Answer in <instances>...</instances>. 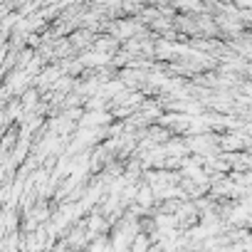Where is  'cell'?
Returning a JSON list of instances; mask_svg holds the SVG:
<instances>
[{
	"mask_svg": "<svg viewBox=\"0 0 252 252\" xmlns=\"http://www.w3.org/2000/svg\"><path fill=\"white\" fill-rule=\"evenodd\" d=\"M25 89H30V77L23 69L10 72L5 79V94H23Z\"/></svg>",
	"mask_w": 252,
	"mask_h": 252,
	"instance_id": "6da1fadb",
	"label": "cell"
},
{
	"mask_svg": "<svg viewBox=\"0 0 252 252\" xmlns=\"http://www.w3.org/2000/svg\"><path fill=\"white\" fill-rule=\"evenodd\" d=\"M82 129H101L111 121V114L109 111H84L82 114Z\"/></svg>",
	"mask_w": 252,
	"mask_h": 252,
	"instance_id": "7a4b0ae2",
	"label": "cell"
},
{
	"mask_svg": "<svg viewBox=\"0 0 252 252\" xmlns=\"http://www.w3.org/2000/svg\"><path fill=\"white\" fill-rule=\"evenodd\" d=\"M134 203L139 205V208H144V210H149L156 200H154V193H151V188L144 183V186H139L136 188V198H134Z\"/></svg>",
	"mask_w": 252,
	"mask_h": 252,
	"instance_id": "3957f363",
	"label": "cell"
},
{
	"mask_svg": "<svg viewBox=\"0 0 252 252\" xmlns=\"http://www.w3.org/2000/svg\"><path fill=\"white\" fill-rule=\"evenodd\" d=\"M82 252H116V250L109 245V240L104 235H99V237H94V242H87V247Z\"/></svg>",
	"mask_w": 252,
	"mask_h": 252,
	"instance_id": "277c9868",
	"label": "cell"
},
{
	"mask_svg": "<svg viewBox=\"0 0 252 252\" xmlns=\"http://www.w3.org/2000/svg\"><path fill=\"white\" fill-rule=\"evenodd\" d=\"M37 101H40V92L37 89H25V94H23V114H28L32 106H37Z\"/></svg>",
	"mask_w": 252,
	"mask_h": 252,
	"instance_id": "5b68a950",
	"label": "cell"
}]
</instances>
